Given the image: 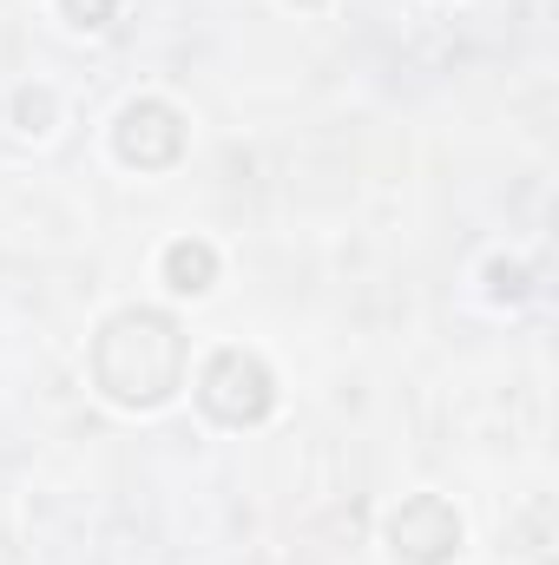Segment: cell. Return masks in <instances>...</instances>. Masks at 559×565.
<instances>
[{
  "instance_id": "obj_4",
  "label": "cell",
  "mask_w": 559,
  "mask_h": 565,
  "mask_svg": "<svg viewBox=\"0 0 559 565\" xmlns=\"http://www.w3.org/2000/svg\"><path fill=\"white\" fill-rule=\"evenodd\" d=\"M113 151L126 164H139V171L178 164V151H184V113L165 106V99H133L119 113V126H113Z\"/></svg>"
},
{
  "instance_id": "obj_3",
  "label": "cell",
  "mask_w": 559,
  "mask_h": 565,
  "mask_svg": "<svg viewBox=\"0 0 559 565\" xmlns=\"http://www.w3.org/2000/svg\"><path fill=\"white\" fill-rule=\"evenodd\" d=\"M461 540H467V526L441 493H409L389 513V553L409 565H447L461 553Z\"/></svg>"
},
{
  "instance_id": "obj_8",
  "label": "cell",
  "mask_w": 559,
  "mask_h": 565,
  "mask_svg": "<svg viewBox=\"0 0 559 565\" xmlns=\"http://www.w3.org/2000/svg\"><path fill=\"white\" fill-rule=\"evenodd\" d=\"M60 13H66V26H80V33H106V26L119 20V0H60Z\"/></svg>"
},
{
  "instance_id": "obj_5",
  "label": "cell",
  "mask_w": 559,
  "mask_h": 565,
  "mask_svg": "<svg viewBox=\"0 0 559 565\" xmlns=\"http://www.w3.org/2000/svg\"><path fill=\"white\" fill-rule=\"evenodd\" d=\"M165 282H171L178 296H204V289L218 282V250H211L204 237H178V244L165 250Z\"/></svg>"
},
{
  "instance_id": "obj_6",
  "label": "cell",
  "mask_w": 559,
  "mask_h": 565,
  "mask_svg": "<svg viewBox=\"0 0 559 565\" xmlns=\"http://www.w3.org/2000/svg\"><path fill=\"white\" fill-rule=\"evenodd\" d=\"M527 289H534V270H527L520 257H494V264H487V296H494V302H520Z\"/></svg>"
},
{
  "instance_id": "obj_1",
  "label": "cell",
  "mask_w": 559,
  "mask_h": 565,
  "mask_svg": "<svg viewBox=\"0 0 559 565\" xmlns=\"http://www.w3.org/2000/svg\"><path fill=\"white\" fill-rule=\"evenodd\" d=\"M93 382L119 408H165L184 382V329L165 309H119L93 335Z\"/></svg>"
},
{
  "instance_id": "obj_9",
  "label": "cell",
  "mask_w": 559,
  "mask_h": 565,
  "mask_svg": "<svg viewBox=\"0 0 559 565\" xmlns=\"http://www.w3.org/2000/svg\"><path fill=\"white\" fill-rule=\"evenodd\" d=\"M296 7H323V0H296Z\"/></svg>"
},
{
  "instance_id": "obj_2",
  "label": "cell",
  "mask_w": 559,
  "mask_h": 565,
  "mask_svg": "<svg viewBox=\"0 0 559 565\" xmlns=\"http://www.w3.org/2000/svg\"><path fill=\"white\" fill-rule=\"evenodd\" d=\"M198 402H204V415H218L224 427H257L277 408V375L251 349H218L204 362V375H198Z\"/></svg>"
},
{
  "instance_id": "obj_7",
  "label": "cell",
  "mask_w": 559,
  "mask_h": 565,
  "mask_svg": "<svg viewBox=\"0 0 559 565\" xmlns=\"http://www.w3.org/2000/svg\"><path fill=\"white\" fill-rule=\"evenodd\" d=\"M53 113H60V106H53V93H46V86L13 93V119H20V132H33V139H40V132H53Z\"/></svg>"
}]
</instances>
